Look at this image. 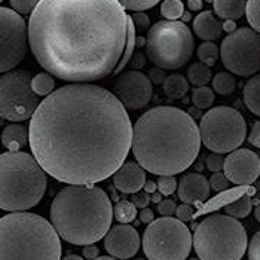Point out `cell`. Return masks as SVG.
Here are the masks:
<instances>
[{
    "instance_id": "6da1fadb",
    "label": "cell",
    "mask_w": 260,
    "mask_h": 260,
    "mask_svg": "<svg viewBox=\"0 0 260 260\" xmlns=\"http://www.w3.org/2000/svg\"><path fill=\"white\" fill-rule=\"evenodd\" d=\"M133 126L116 95L92 83H72L40 101L28 126L33 158L67 184L113 176L131 149Z\"/></svg>"
},
{
    "instance_id": "7a4b0ae2",
    "label": "cell",
    "mask_w": 260,
    "mask_h": 260,
    "mask_svg": "<svg viewBox=\"0 0 260 260\" xmlns=\"http://www.w3.org/2000/svg\"><path fill=\"white\" fill-rule=\"evenodd\" d=\"M126 42V12L116 0H42L28 21L36 61L67 82L115 72Z\"/></svg>"
},
{
    "instance_id": "3957f363",
    "label": "cell",
    "mask_w": 260,
    "mask_h": 260,
    "mask_svg": "<svg viewBox=\"0 0 260 260\" xmlns=\"http://www.w3.org/2000/svg\"><path fill=\"white\" fill-rule=\"evenodd\" d=\"M200 131L195 119L173 106L144 112L133 126L131 149L143 170L158 176L186 171L198 158Z\"/></svg>"
},
{
    "instance_id": "277c9868",
    "label": "cell",
    "mask_w": 260,
    "mask_h": 260,
    "mask_svg": "<svg viewBox=\"0 0 260 260\" xmlns=\"http://www.w3.org/2000/svg\"><path fill=\"white\" fill-rule=\"evenodd\" d=\"M112 220L110 198L94 184H69L51 204V224L58 237L75 245H89L104 238Z\"/></svg>"
},
{
    "instance_id": "5b68a950",
    "label": "cell",
    "mask_w": 260,
    "mask_h": 260,
    "mask_svg": "<svg viewBox=\"0 0 260 260\" xmlns=\"http://www.w3.org/2000/svg\"><path fill=\"white\" fill-rule=\"evenodd\" d=\"M0 260H61V241L54 226L33 213L0 219Z\"/></svg>"
},
{
    "instance_id": "8992f818",
    "label": "cell",
    "mask_w": 260,
    "mask_h": 260,
    "mask_svg": "<svg viewBox=\"0 0 260 260\" xmlns=\"http://www.w3.org/2000/svg\"><path fill=\"white\" fill-rule=\"evenodd\" d=\"M46 186V173L33 155L25 152L0 155V210L14 213L36 207Z\"/></svg>"
},
{
    "instance_id": "52a82bcc",
    "label": "cell",
    "mask_w": 260,
    "mask_h": 260,
    "mask_svg": "<svg viewBox=\"0 0 260 260\" xmlns=\"http://www.w3.org/2000/svg\"><path fill=\"white\" fill-rule=\"evenodd\" d=\"M192 242L200 260H241L247 250V232L237 219L214 214L195 228Z\"/></svg>"
},
{
    "instance_id": "ba28073f",
    "label": "cell",
    "mask_w": 260,
    "mask_h": 260,
    "mask_svg": "<svg viewBox=\"0 0 260 260\" xmlns=\"http://www.w3.org/2000/svg\"><path fill=\"white\" fill-rule=\"evenodd\" d=\"M193 35L181 21H158L147 31L146 55L159 69H180L192 58Z\"/></svg>"
},
{
    "instance_id": "9c48e42d",
    "label": "cell",
    "mask_w": 260,
    "mask_h": 260,
    "mask_svg": "<svg viewBox=\"0 0 260 260\" xmlns=\"http://www.w3.org/2000/svg\"><path fill=\"white\" fill-rule=\"evenodd\" d=\"M200 140L214 153H229L240 147L247 137V123L244 116L234 107H211L200 125Z\"/></svg>"
},
{
    "instance_id": "30bf717a",
    "label": "cell",
    "mask_w": 260,
    "mask_h": 260,
    "mask_svg": "<svg viewBox=\"0 0 260 260\" xmlns=\"http://www.w3.org/2000/svg\"><path fill=\"white\" fill-rule=\"evenodd\" d=\"M190 250V231L177 219L160 217L144 231L143 251L149 260H187Z\"/></svg>"
},
{
    "instance_id": "8fae6325",
    "label": "cell",
    "mask_w": 260,
    "mask_h": 260,
    "mask_svg": "<svg viewBox=\"0 0 260 260\" xmlns=\"http://www.w3.org/2000/svg\"><path fill=\"white\" fill-rule=\"evenodd\" d=\"M39 103L28 72L11 70L0 76V118L9 122L31 119Z\"/></svg>"
},
{
    "instance_id": "7c38bea8",
    "label": "cell",
    "mask_w": 260,
    "mask_h": 260,
    "mask_svg": "<svg viewBox=\"0 0 260 260\" xmlns=\"http://www.w3.org/2000/svg\"><path fill=\"white\" fill-rule=\"evenodd\" d=\"M219 51L223 66L234 75L245 78L260 70V36L251 28L242 27L228 35Z\"/></svg>"
},
{
    "instance_id": "4fadbf2b",
    "label": "cell",
    "mask_w": 260,
    "mask_h": 260,
    "mask_svg": "<svg viewBox=\"0 0 260 260\" xmlns=\"http://www.w3.org/2000/svg\"><path fill=\"white\" fill-rule=\"evenodd\" d=\"M28 46L27 22L11 8L0 5V73L21 64Z\"/></svg>"
},
{
    "instance_id": "5bb4252c",
    "label": "cell",
    "mask_w": 260,
    "mask_h": 260,
    "mask_svg": "<svg viewBox=\"0 0 260 260\" xmlns=\"http://www.w3.org/2000/svg\"><path fill=\"white\" fill-rule=\"evenodd\" d=\"M113 91L125 109L139 110L152 99L153 85L149 78L139 70H126L115 80Z\"/></svg>"
},
{
    "instance_id": "9a60e30c",
    "label": "cell",
    "mask_w": 260,
    "mask_h": 260,
    "mask_svg": "<svg viewBox=\"0 0 260 260\" xmlns=\"http://www.w3.org/2000/svg\"><path fill=\"white\" fill-rule=\"evenodd\" d=\"M223 170L229 183L237 186L253 184L260 173L259 155L250 149H237L224 158Z\"/></svg>"
},
{
    "instance_id": "2e32d148",
    "label": "cell",
    "mask_w": 260,
    "mask_h": 260,
    "mask_svg": "<svg viewBox=\"0 0 260 260\" xmlns=\"http://www.w3.org/2000/svg\"><path fill=\"white\" fill-rule=\"evenodd\" d=\"M104 247L116 259H131L140 248V235L129 224H118L106 234Z\"/></svg>"
},
{
    "instance_id": "e0dca14e",
    "label": "cell",
    "mask_w": 260,
    "mask_h": 260,
    "mask_svg": "<svg viewBox=\"0 0 260 260\" xmlns=\"http://www.w3.org/2000/svg\"><path fill=\"white\" fill-rule=\"evenodd\" d=\"M146 173L137 162L128 160L123 162L119 170L113 174V183L122 193H136L140 192L146 183Z\"/></svg>"
},
{
    "instance_id": "ac0fdd59",
    "label": "cell",
    "mask_w": 260,
    "mask_h": 260,
    "mask_svg": "<svg viewBox=\"0 0 260 260\" xmlns=\"http://www.w3.org/2000/svg\"><path fill=\"white\" fill-rule=\"evenodd\" d=\"M210 186L208 180L198 173H190L181 177L179 181V198L184 204H197V202H204L210 197Z\"/></svg>"
},
{
    "instance_id": "d6986e66",
    "label": "cell",
    "mask_w": 260,
    "mask_h": 260,
    "mask_svg": "<svg viewBox=\"0 0 260 260\" xmlns=\"http://www.w3.org/2000/svg\"><path fill=\"white\" fill-rule=\"evenodd\" d=\"M193 31L202 40L211 42L221 36V22L211 11H202L193 20Z\"/></svg>"
},
{
    "instance_id": "ffe728a7",
    "label": "cell",
    "mask_w": 260,
    "mask_h": 260,
    "mask_svg": "<svg viewBox=\"0 0 260 260\" xmlns=\"http://www.w3.org/2000/svg\"><path fill=\"white\" fill-rule=\"evenodd\" d=\"M0 140L9 152H21L27 144V131L20 123H9L3 128Z\"/></svg>"
},
{
    "instance_id": "44dd1931",
    "label": "cell",
    "mask_w": 260,
    "mask_h": 260,
    "mask_svg": "<svg viewBox=\"0 0 260 260\" xmlns=\"http://www.w3.org/2000/svg\"><path fill=\"white\" fill-rule=\"evenodd\" d=\"M164 94L171 100H180L189 92V82L183 75H170L162 82Z\"/></svg>"
},
{
    "instance_id": "7402d4cb",
    "label": "cell",
    "mask_w": 260,
    "mask_h": 260,
    "mask_svg": "<svg viewBox=\"0 0 260 260\" xmlns=\"http://www.w3.org/2000/svg\"><path fill=\"white\" fill-rule=\"evenodd\" d=\"M213 8H214L217 17H220L226 21H235L240 20L244 15L245 2H241V0H216V2H213Z\"/></svg>"
},
{
    "instance_id": "603a6c76",
    "label": "cell",
    "mask_w": 260,
    "mask_h": 260,
    "mask_svg": "<svg viewBox=\"0 0 260 260\" xmlns=\"http://www.w3.org/2000/svg\"><path fill=\"white\" fill-rule=\"evenodd\" d=\"M242 99L247 106V109L254 113L256 116L260 115V78L259 75H254L244 86Z\"/></svg>"
},
{
    "instance_id": "cb8c5ba5",
    "label": "cell",
    "mask_w": 260,
    "mask_h": 260,
    "mask_svg": "<svg viewBox=\"0 0 260 260\" xmlns=\"http://www.w3.org/2000/svg\"><path fill=\"white\" fill-rule=\"evenodd\" d=\"M253 208V201L248 195H242L237 201H232L231 204L224 205V213L229 217H234L237 220L240 219H245Z\"/></svg>"
},
{
    "instance_id": "d4e9b609",
    "label": "cell",
    "mask_w": 260,
    "mask_h": 260,
    "mask_svg": "<svg viewBox=\"0 0 260 260\" xmlns=\"http://www.w3.org/2000/svg\"><path fill=\"white\" fill-rule=\"evenodd\" d=\"M211 78H213L211 69L202 62H193L187 70V82L192 83L195 88L207 86V83L211 82Z\"/></svg>"
},
{
    "instance_id": "484cf974",
    "label": "cell",
    "mask_w": 260,
    "mask_h": 260,
    "mask_svg": "<svg viewBox=\"0 0 260 260\" xmlns=\"http://www.w3.org/2000/svg\"><path fill=\"white\" fill-rule=\"evenodd\" d=\"M31 88H33V92H35L38 97H48L49 94L54 92L55 79H54L49 73L40 72L36 76L31 78Z\"/></svg>"
},
{
    "instance_id": "4316f807",
    "label": "cell",
    "mask_w": 260,
    "mask_h": 260,
    "mask_svg": "<svg viewBox=\"0 0 260 260\" xmlns=\"http://www.w3.org/2000/svg\"><path fill=\"white\" fill-rule=\"evenodd\" d=\"M211 83H213V92L220 94V95H231L237 88V82L234 79V76L228 72L217 73L214 79L211 80Z\"/></svg>"
},
{
    "instance_id": "83f0119b",
    "label": "cell",
    "mask_w": 260,
    "mask_h": 260,
    "mask_svg": "<svg viewBox=\"0 0 260 260\" xmlns=\"http://www.w3.org/2000/svg\"><path fill=\"white\" fill-rule=\"evenodd\" d=\"M136 216H137V210L131 201L120 200L113 208V217L122 224H128L134 221Z\"/></svg>"
},
{
    "instance_id": "f1b7e54d",
    "label": "cell",
    "mask_w": 260,
    "mask_h": 260,
    "mask_svg": "<svg viewBox=\"0 0 260 260\" xmlns=\"http://www.w3.org/2000/svg\"><path fill=\"white\" fill-rule=\"evenodd\" d=\"M197 52H198L200 62L208 66V67H211V66H214L217 62L219 54H220L219 46L214 42H204V43H201Z\"/></svg>"
},
{
    "instance_id": "f546056e",
    "label": "cell",
    "mask_w": 260,
    "mask_h": 260,
    "mask_svg": "<svg viewBox=\"0 0 260 260\" xmlns=\"http://www.w3.org/2000/svg\"><path fill=\"white\" fill-rule=\"evenodd\" d=\"M184 12V5L180 0H165L160 3V14L165 21H179Z\"/></svg>"
},
{
    "instance_id": "4dcf8cb0",
    "label": "cell",
    "mask_w": 260,
    "mask_h": 260,
    "mask_svg": "<svg viewBox=\"0 0 260 260\" xmlns=\"http://www.w3.org/2000/svg\"><path fill=\"white\" fill-rule=\"evenodd\" d=\"M192 103L198 109H210L214 104V92L208 86H198L192 91Z\"/></svg>"
},
{
    "instance_id": "1f68e13d",
    "label": "cell",
    "mask_w": 260,
    "mask_h": 260,
    "mask_svg": "<svg viewBox=\"0 0 260 260\" xmlns=\"http://www.w3.org/2000/svg\"><path fill=\"white\" fill-rule=\"evenodd\" d=\"M244 14L247 15V21L251 25V30L259 33L260 30V2L259 0H250L245 2Z\"/></svg>"
},
{
    "instance_id": "d6a6232c",
    "label": "cell",
    "mask_w": 260,
    "mask_h": 260,
    "mask_svg": "<svg viewBox=\"0 0 260 260\" xmlns=\"http://www.w3.org/2000/svg\"><path fill=\"white\" fill-rule=\"evenodd\" d=\"M119 3L125 11H134L137 14L141 11L155 8L158 5V0H128V2H119Z\"/></svg>"
},
{
    "instance_id": "836d02e7",
    "label": "cell",
    "mask_w": 260,
    "mask_h": 260,
    "mask_svg": "<svg viewBox=\"0 0 260 260\" xmlns=\"http://www.w3.org/2000/svg\"><path fill=\"white\" fill-rule=\"evenodd\" d=\"M156 187L159 189L160 195L170 197L177 189V180L173 176H160L158 181H156Z\"/></svg>"
},
{
    "instance_id": "e575fe53",
    "label": "cell",
    "mask_w": 260,
    "mask_h": 260,
    "mask_svg": "<svg viewBox=\"0 0 260 260\" xmlns=\"http://www.w3.org/2000/svg\"><path fill=\"white\" fill-rule=\"evenodd\" d=\"M38 6L36 0H11V8L12 11H15L18 15H28L33 14L35 8Z\"/></svg>"
},
{
    "instance_id": "d590c367",
    "label": "cell",
    "mask_w": 260,
    "mask_h": 260,
    "mask_svg": "<svg viewBox=\"0 0 260 260\" xmlns=\"http://www.w3.org/2000/svg\"><path fill=\"white\" fill-rule=\"evenodd\" d=\"M208 186H210V189H213L216 192H221V190L229 189L231 183L223 173H213V176L208 180Z\"/></svg>"
},
{
    "instance_id": "8d00e7d4",
    "label": "cell",
    "mask_w": 260,
    "mask_h": 260,
    "mask_svg": "<svg viewBox=\"0 0 260 260\" xmlns=\"http://www.w3.org/2000/svg\"><path fill=\"white\" fill-rule=\"evenodd\" d=\"M223 162H224V158L221 155L211 153L205 160V165L211 173H220V170H223Z\"/></svg>"
},
{
    "instance_id": "74e56055",
    "label": "cell",
    "mask_w": 260,
    "mask_h": 260,
    "mask_svg": "<svg viewBox=\"0 0 260 260\" xmlns=\"http://www.w3.org/2000/svg\"><path fill=\"white\" fill-rule=\"evenodd\" d=\"M248 259L250 260H260V234L256 232L253 238L250 240L248 245Z\"/></svg>"
},
{
    "instance_id": "f35d334b",
    "label": "cell",
    "mask_w": 260,
    "mask_h": 260,
    "mask_svg": "<svg viewBox=\"0 0 260 260\" xmlns=\"http://www.w3.org/2000/svg\"><path fill=\"white\" fill-rule=\"evenodd\" d=\"M174 214H176L177 220H180L184 223V221L192 220V217H193V208H192L189 204H181V205H179V207L176 208Z\"/></svg>"
},
{
    "instance_id": "ab89813d",
    "label": "cell",
    "mask_w": 260,
    "mask_h": 260,
    "mask_svg": "<svg viewBox=\"0 0 260 260\" xmlns=\"http://www.w3.org/2000/svg\"><path fill=\"white\" fill-rule=\"evenodd\" d=\"M131 21H133L134 28H137V30H140V31L147 30V28H149V25H150V20H149V17H147L146 14H143V12H137V14H134V15L131 17Z\"/></svg>"
},
{
    "instance_id": "60d3db41",
    "label": "cell",
    "mask_w": 260,
    "mask_h": 260,
    "mask_svg": "<svg viewBox=\"0 0 260 260\" xmlns=\"http://www.w3.org/2000/svg\"><path fill=\"white\" fill-rule=\"evenodd\" d=\"M176 208H177L176 202L171 200H162L158 204V211H159L164 217H171L174 214Z\"/></svg>"
},
{
    "instance_id": "b9f144b4",
    "label": "cell",
    "mask_w": 260,
    "mask_h": 260,
    "mask_svg": "<svg viewBox=\"0 0 260 260\" xmlns=\"http://www.w3.org/2000/svg\"><path fill=\"white\" fill-rule=\"evenodd\" d=\"M131 202L134 204V207H139V208H147V205H149V202H150V197H149V193H146V192H136V193H133V197H131Z\"/></svg>"
},
{
    "instance_id": "7bdbcfd3",
    "label": "cell",
    "mask_w": 260,
    "mask_h": 260,
    "mask_svg": "<svg viewBox=\"0 0 260 260\" xmlns=\"http://www.w3.org/2000/svg\"><path fill=\"white\" fill-rule=\"evenodd\" d=\"M248 141L254 146V147H260V122H254L248 136Z\"/></svg>"
},
{
    "instance_id": "ee69618b",
    "label": "cell",
    "mask_w": 260,
    "mask_h": 260,
    "mask_svg": "<svg viewBox=\"0 0 260 260\" xmlns=\"http://www.w3.org/2000/svg\"><path fill=\"white\" fill-rule=\"evenodd\" d=\"M82 251H83V259L94 260L99 257V248H97V245H92V244L83 245Z\"/></svg>"
},
{
    "instance_id": "f6af8a7d",
    "label": "cell",
    "mask_w": 260,
    "mask_h": 260,
    "mask_svg": "<svg viewBox=\"0 0 260 260\" xmlns=\"http://www.w3.org/2000/svg\"><path fill=\"white\" fill-rule=\"evenodd\" d=\"M147 78H149V80L152 82V85H153V83H155V85H158V83H162L167 76L164 75V72H162L160 69H152Z\"/></svg>"
},
{
    "instance_id": "bcb514c9",
    "label": "cell",
    "mask_w": 260,
    "mask_h": 260,
    "mask_svg": "<svg viewBox=\"0 0 260 260\" xmlns=\"http://www.w3.org/2000/svg\"><path fill=\"white\" fill-rule=\"evenodd\" d=\"M133 70H137V69H141L144 64H146V57L141 54V52H137V54H133L131 57V61H129Z\"/></svg>"
},
{
    "instance_id": "7dc6e473",
    "label": "cell",
    "mask_w": 260,
    "mask_h": 260,
    "mask_svg": "<svg viewBox=\"0 0 260 260\" xmlns=\"http://www.w3.org/2000/svg\"><path fill=\"white\" fill-rule=\"evenodd\" d=\"M140 220L143 223H152V221L155 220V213L150 208H141Z\"/></svg>"
},
{
    "instance_id": "c3c4849f",
    "label": "cell",
    "mask_w": 260,
    "mask_h": 260,
    "mask_svg": "<svg viewBox=\"0 0 260 260\" xmlns=\"http://www.w3.org/2000/svg\"><path fill=\"white\" fill-rule=\"evenodd\" d=\"M221 30H224L226 33H234L235 30H237V24L234 22V21H224L223 24H221Z\"/></svg>"
},
{
    "instance_id": "681fc988",
    "label": "cell",
    "mask_w": 260,
    "mask_h": 260,
    "mask_svg": "<svg viewBox=\"0 0 260 260\" xmlns=\"http://www.w3.org/2000/svg\"><path fill=\"white\" fill-rule=\"evenodd\" d=\"M156 189H158V187H156V183H155V181L149 180L144 183V192H146V193H155Z\"/></svg>"
},
{
    "instance_id": "f907efd6",
    "label": "cell",
    "mask_w": 260,
    "mask_h": 260,
    "mask_svg": "<svg viewBox=\"0 0 260 260\" xmlns=\"http://www.w3.org/2000/svg\"><path fill=\"white\" fill-rule=\"evenodd\" d=\"M187 6L190 8V11H201L202 6H204V3L201 0H189L187 2Z\"/></svg>"
},
{
    "instance_id": "816d5d0a",
    "label": "cell",
    "mask_w": 260,
    "mask_h": 260,
    "mask_svg": "<svg viewBox=\"0 0 260 260\" xmlns=\"http://www.w3.org/2000/svg\"><path fill=\"white\" fill-rule=\"evenodd\" d=\"M143 46H146V39L143 38V36H136V48H143Z\"/></svg>"
},
{
    "instance_id": "f5cc1de1",
    "label": "cell",
    "mask_w": 260,
    "mask_h": 260,
    "mask_svg": "<svg viewBox=\"0 0 260 260\" xmlns=\"http://www.w3.org/2000/svg\"><path fill=\"white\" fill-rule=\"evenodd\" d=\"M150 201H152V202H155V204H159L160 201H162V195L155 192V193H152V197H150Z\"/></svg>"
},
{
    "instance_id": "db71d44e",
    "label": "cell",
    "mask_w": 260,
    "mask_h": 260,
    "mask_svg": "<svg viewBox=\"0 0 260 260\" xmlns=\"http://www.w3.org/2000/svg\"><path fill=\"white\" fill-rule=\"evenodd\" d=\"M61 260H83V257H80V256H76V254H69V256L62 257Z\"/></svg>"
},
{
    "instance_id": "11a10c76",
    "label": "cell",
    "mask_w": 260,
    "mask_h": 260,
    "mask_svg": "<svg viewBox=\"0 0 260 260\" xmlns=\"http://www.w3.org/2000/svg\"><path fill=\"white\" fill-rule=\"evenodd\" d=\"M94 260H116V259H113V257H107V256H101V257H97V259H94Z\"/></svg>"
},
{
    "instance_id": "9f6ffc18",
    "label": "cell",
    "mask_w": 260,
    "mask_h": 260,
    "mask_svg": "<svg viewBox=\"0 0 260 260\" xmlns=\"http://www.w3.org/2000/svg\"><path fill=\"white\" fill-rule=\"evenodd\" d=\"M183 14H184V15H181V17H183V20H184V21L190 20V15H189L187 12H183Z\"/></svg>"
},
{
    "instance_id": "6f0895ef",
    "label": "cell",
    "mask_w": 260,
    "mask_h": 260,
    "mask_svg": "<svg viewBox=\"0 0 260 260\" xmlns=\"http://www.w3.org/2000/svg\"><path fill=\"white\" fill-rule=\"evenodd\" d=\"M260 210H259V207H257V208H256V219H257V220H259L260 219Z\"/></svg>"
},
{
    "instance_id": "680465c9",
    "label": "cell",
    "mask_w": 260,
    "mask_h": 260,
    "mask_svg": "<svg viewBox=\"0 0 260 260\" xmlns=\"http://www.w3.org/2000/svg\"><path fill=\"white\" fill-rule=\"evenodd\" d=\"M189 260H200L198 257H193V259H189Z\"/></svg>"
},
{
    "instance_id": "91938a15",
    "label": "cell",
    "mask_w": 260,
    "mask_h": 260,
    "mask_svg": "<svg viewBox=\"0 0 260 260\" xmlns=\"http://www.w3.org/2000/svg\"><path fill=\"white\" fill-rule=\"evenodd\" d=\"M137 260H143V259H137Z\"/></svg>"
}]
</instances>
